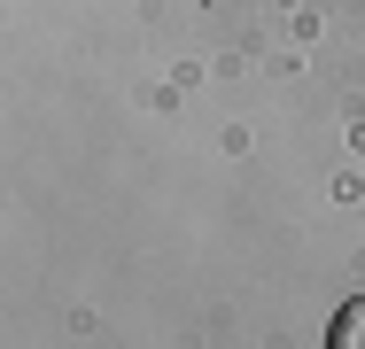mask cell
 <instances>
[{"instance_id": "obj_1", "label": "cell", "mask_w": 365, "mask_h": 349, "mask_svg": "<svg viewBox=\"0 0 365 349\" xmlns=\"http://www.w3.org/2000/svg\"><path fill=\"white\" fill-rule=\"evenodd\" d=\"M327 349H365V295H350V303L334 311V334H327Z\"/></svg>"}]
</instances>
